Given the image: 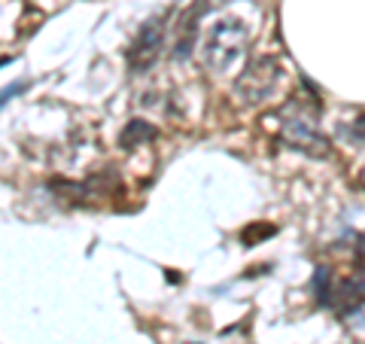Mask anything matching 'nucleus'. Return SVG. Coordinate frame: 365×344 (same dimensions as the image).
Listing matches in <instances>:
<instances>
[{
  "mask_svg": "<svg viewBox=\"0 0 365 344\" xmlns=\"http://www.w3.org/2000/svg\"><path fill=\"white\" fill-rule=\"evenodd\" d=\"M280 141L295 153H304L311 158H329L332 156V146L319 131V125L314 119V110L304 107V101H289L283 107L280 116Z\"/></svg>",
  "mask_w": 365,
  "mask_h": 344,
  "instance_id": "1",
  "label": "nucleus"
},
{
  "mask_svg": "<svg viewBox=\"0 0 365 344\" xmlns=\"http://www.w3.org/2000/svg\"><path fill=\"white\" fill-rule=\"evenodd\" d=\"M250 31L241 19H222L207 31L204 37V64L213 74H228L232 67L241 61V55L247 49Z\"/></svg>",
  "mask_w": 365,
  "mask_h": 344,
  "instance_id": "2",
  "label": "nucleus"
},
{
  "mask_svg": "<svg viewBox=\"0 0 365 344\" xmlns=\"http://www.w3.org/2000/svg\"><path fill=\"white\" fill-rule=\"evenodd\" d=\"M280 76H283L280 59H274V55H259V59L250 61L247 71L235 79V88L247 104H262V101H268L274 95Z\"/></svg>",
  "mask_w": 365,
  "mask_h": 344,
  "instance_id": "3",
  "label": "nucleus"
},
{
  "mask_svg": "<svg viewBox=\"0 0 365 344\" xmlns=\"http://www.w3.org/2000/svg\"><path fill=\"white\" fill-rule=\"evenodd\" d=\"M165 46V16L158 19H150L146 25L137 31V37L128 49V71L131 76H140L146 74L150 67L158 61V52H162Z\"/></svg>",
  "mask_w": 365,
  "mask_h": 344,
  "instance_id": "4",
  "label": "nucleus"
},
{
  "mask_svg": "<svg viewBox=\"0 0 365 344\" xmlns=\"http://www.w3.org/2000/svg\"><path fill=\"white\" fill-rule=\"evenodd\" d=\"M198 16H201V4L195 9H189V16L180 21V37H177V49H174L177 61H186L192 55V46L198 40Z\"/></svg>",
  "mask_w": 365,
  "mask_h": 344,
  "instance_id": "5",
  "label": "nucleus"
},
{
  "mask_svg": "<svg viewBox=\"0 0 365 344\" xmlns=\"http://www.w3.org/2000/svg\"><path fill=\"white\" fill-rule=\"evenodd\" d=\"M155 137V128L150 122H143V119H134L128 122V128H125L119 134V146H125V150H131V146H140L143 141H153Z\"/></svg>",
  "mask_w": 365,
  "mask_h": 344,
  "instance_id": "6",
  "label": "nucleus"
},
{
  "mask_svg": "<svg viewBox=\"0 0 365 344\" xmlns=\"http://www.w3.org/2000/svg\"><path fill=\"white\" fill-rule=\"evenodd\" d=\"M28 88V83H16V86H6L4 91H0V107H4V104H9V101H13L16 95H21V91H25Z\"/></svg>",
  "mask_w": 365,
  "mask_h": 344,
  "instance_id": "7",
  "label": "nucleus"
},
{
  "mask_svg": "<svg viewBox=\"0 0 365 344\" xmlns=\"http://www.w3.org/2000/svg\"><path fill=\"white\" fill-rule=\"evenodd\" d=\"M359 186L365 189V171H362V177H359Z\"/></svg>",
  "mask_w": 365,
  "mask_h": 344,
  "instance_id": "8",
  "label": "nucleus"
},
{
  "mask_svg": "<svg viewBox=\"0 0 365 344\" xmlns=\"http://www.w3.org/2000/svg\"><path fill=\"white\" fill-rule=\"evenodd\" d=\"M6 61H9V59H0V67H4V64H6Z\"/></svg>",
  "mask_w": 365,
  "mask_h": 344,
  "instance_id": "9",
  "label": "nucleus"
}]
</instances>
